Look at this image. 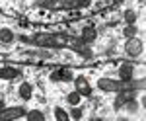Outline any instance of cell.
<instances>
[{
  "label": "cell",
  "mask_w": 146,
  "mask_h": 121,
  "mask_svg": "<svg viewBox=\"0 0 146 121\" xmlns=\"http://www.w3.org/2000/svg\"><path fill=\"white\" fill-rule=\"evenodd\" d=\"M25 115V110L23 108H2L0 110V119H20Z\"/></svg>",
  "instance_id": "5"
},
{
  "label": "cell",
  "mask_w": 146,
  "mask_h": 121,
  "mask_svg": "<svg viewBox=\"0 0 146 121\" xmlns=\"http://www.w3.org/2000/svg\"><path fill=\"white\" fill-rule=\"evenodd\" d=\"M142 49H144V43L138 39V37H129L127 39V43H125V53L129 57H138L142 53Z\"/></svg>",
  "instance_id": "3"
},
{
  "label": "cell",
  "mask_w": 146,
  "mask_h": 121,
  "mask_svg": "<svg viewBox=\"0 0 146 121\" xmlns=\"http://www.w3.org/2000/svg\"><path fill=\"white\" fill-rule=\"evenodd\" d=\"M2 108H4V102H2V100H0V110H2Z\"/></svg>",
  "instance_id": "18"
},
{
  "label": "cell",
  "mask_w": 146,
  "mask_h": 121,
  "mask_svg": "<svg viewBox=\"0 0 146 121\" xmlns=\"http://www.w3.org/2000/svg\"><path fill=\"white\" fill-rule=\"evenodd\" d=\"M123 33H125L127 39H129V37H135L136 33H138V27H136L135 23H127V27L123 29Z\"/></svg>",
  "instance_id": "13"
},
{
  "label": "cell",
  "mask_w": 146,
  "mask_h": 121,
  "mask_svg": "<svg viewBox=\"0 0 146 121\" xmlns=\"http://www.w3.org/2000/svg\"><path fill=\"white\" fill-rule=\"evenodd\" d=\"M125 20H127V23H135L136 22V12L135 10H127L125 12Z\"/></svg>",
  "instance_id": "16"
},
{
  "label": "cell",
  "mask_w": 146,
  "mask_h": 121,
  "mask_svg": "<svg viewBox=\"0 0 146 121\" xmlns=\"http://www.w3.org/2000/svg\"><path fill=\"white\" fill-rule=\"evenodd\" d=\"M35 41L41 47H56L58 41H60V37H56V35H37Z\"/></svg>",
  "instance_id": "6"
},
{
  "label": "cell",
  "mask_w": 146,
  "mask_h": 121,
  "mask_svg": "<svg viewBox=\"0 0 146 121\" xmlns=\"http://www.w3.org/2000/svg\"><path fill=\"white\" fill-rule=\"evenodd\" d=\"M72 108H74V110H72V117H74V119H78L80 115H82V110L76 108V106H72Z\"/></svg>",
  "instance_id": "17"
},
{
  "label": "cell",
  "mask_w": 146,
  "mask_h": 121,
  "mask_svg": "<svg viewBox=\"0 0 146 121\" xmlns=\"http://www.w3.org/2000/svg\"><path fill=\"white\" fill-rule=\"evenodd\" d=\"M27 121H45V115L41 113L39 110H31V111H25V115H23Z\"/></svg>",
  "instance_id": "11"
},
{
  "label": "cell",
  "mask_w": 146,
  "mask_h": 121,
  "mask_svg": "<svg viewBox=\"0 0 146 121\" xmlns=\"http://www.w3.org/2000/svg\"><path fill=\"white\" fill-rule=\"evenodd\" d=\"M80 98H82V96H80L78 92H76V90H72V92L66 96V102L70 104V106H78V104H80Z\"/></svg>",
  "instance_id": "14"
},
{
  "label": "cell",
  "mask_w": 146,
  "mask_h": 121,
  "mask_svg": "<svg viewBox=\"0 0 146 121\" xmlns=\"http://www.w3.org/2000/svg\"><path fill=\"white\" fill-rule=\"evenodd\" d=\"M31 84H29V82H23L22 86H20V96H22L23 100H29L31 98Z\"/></svg>",
  "instance_id": "12"
},
{
  "label": "cell",
  "mask_w": 146,
  "mask_h": 121,
  "mask_svg": "<svg viewBox=\"0 0 146 121\" xmlns=\"http://www.w3.org/2000/svg\"><path fill=\"white\" fill-rule=\"evenodd\" d=\"M55 117H56L58 121H68V117H70V115H68V113H66L64 110L56 108V110H55Z\"/></svg>",
  "instance_id": "15"
},
{
  "label": "cell",
  "mask_w": 146,
  "mask_h": 121,
  "mask_svg": "<svg viewBox=\"0 0 146 121\" xmlns=\"http://www.w3.org/2000/svg\"><path fill=\"white\" fill-rule=\"evenodd\" d=\"M74 90L78 92L80 96H90L92 94V84L88 82L86 76H76L74 78Z\"/></svg>",
  "instance_id": "4"
},
{
  "label": "cell",
  "mask_w": 146,
  "mask_h": 121,
  "mask_svg": "<svg viewBox=\"0 0 146 121\" xmlns=\"http://www.w3.org/2000/svg\"><path fill=\"white\" fill-rule=\"evenodd\" d=\"M20 74H22V70H18V68H2L0 70V78H10V80H14V78H20Z\"/></svg>",
  "instance_id": "10"
},
{
  "label": "cell",
  "mask_w": 146,
  "mask_h": 121,
  "mask_svg": "<svg viewBox=\"0 0 146 121\" xmlns=\"http://www.w3.org/2000/svg\"><path fill=\"white\" fill-rule=\"evenodd\" d=\"M82 4H88V0H45L43 6L47 8H74V6H82Z\"/></svg>",
  "instance_id": "2"
},
{
  "label": "cell",
  "mask_w": 146,
  "mask_h": 121,
  "mask_svg": "<svg viewBox=\"0 0 146 121\" xmlns=\"http://www.w3.org/2000/svg\"><path fill=\"white\" fill-rule=\"evenodd\" d=\"M133 78H135V66H133V65L125 63V65L119 66V80L129 82V80H133Z\"/></svg>",
  "instance_id": "7"
},
{
  "label": "cell",
  "mask_w": 146,
  "mask_h": 121,
  "mask_svg": "<svg viewBox=\"0 0 146 121\" xmlns=\"http://www.w3.org/2000/svg\"><path fill=\"white\" fill-rule=\"evenodd\" d=\"M125 86L123 80H115V78H100L98 80V88L101 92H119Z\"/></svg>",
  "instance_id": "1"
},
{
  "label": "cell",
  "mask_w": 146,
  "mask_h": 121,
  "mask_svg": "<svg viewBox=\"0 0 146 121\" xmlns=\"http://www.w3.org/2000/svg\"><path fill=\"white\" fill-rule=\"evenodd\" d=\"M96 37H98V31H96V27H92V25H86V27L82 29V41H84V43H94V41H96Z\"/></svg>",
  "instance_id": "8"
},
{
  "label": "cell",
  "mask_w": 146,
  "mask_h": 121,
  "mask_svg": "<svg viewBox=\"0 0 146 121\" xmlns=\"http://www.w3.org/2000/svg\"><path fill=\"white\" fill-rule=\"evenodd\" d=\"M14 41V31L10 27H0V43L2 45H10Z\"/></svg>",
  "instance_id": "9"
}]
</instances>
